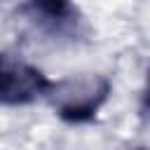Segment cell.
<instances>
[{"label":"cell","instance_id":"6da1fadb","mask_svg":"<svg viewBox=\"0 0 150 150\" xmlns=\"http://www.w3.org/2000/svg\"><path fill=\"white\" fill-rule=\"evenodd\" d=\"M112 84L105 75L70 77L52 82L47 98L52 101L56 115L68 124H84L96 117L103 103L110 98Z\"/></svg>","mask_w":150,"mask_h":150},{"label":"cell","instance_id":"7a4b0ae2","mask_svg":"<svg viewBox=\"0 0 150 150\" xmlns=\"http://www.w3.org/2000/svg\"><path fill=\"white\" fill-rule=\"evenodd\" d=\"M52 80L33 63L0 52V105H28L47 96Z\"/></svg>","mask_w":150,"mask_h":150},{"label":"cell","instance_id":"3957f363","mask_svg":"<svg viewBox=\"0 0 150 150\" xmlns=\"http://www.w3.org/2000/svg\"><path fill=\"white\" fill-rule=\"evenodd\" d=\"M21 12L49 35H77L80 16L70 0H28Z\"/></svg>","mask_w":150,"mask_h":150}]
</instances>
